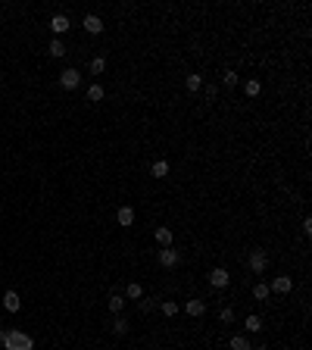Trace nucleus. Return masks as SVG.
<instances>
[{
	"label": "nucleus",
	"instance_id": "2eb2a0df",
	"mask_svg": "<svg viewBox=\"0 0 312 350\" xmlns=\"http://www.w3.org/2000/svg\"><path fill=\"white\" fill-rule=\"evenodd\" d=\"M122 297H128V300H141V297H144V288L137 285V282H128V285H125V294H122Z\"/></svg>",
	"mask_w": 312,
	"mask_h": 350
},
{
	"label": "nucleus",
	"instance_id": "9d476101",
	"mask_svg": "<svg viewBox=\"0 0 312 350\" xmlns=\"http://www.w3.org/2000/svg\"><path fill=\"white\" fill-rule=\"evenodd\" d=\"M172 238H175V235H172L169 225H159L156 228V244H159V247H172Z\"/></svg>",
	"mask_w": 312,
	"mask_h": 350
},
{
	"label": "nucleus",
	"instance_id": "aec40b11",
	"mask_svg": "<svg viewBox=\"0 0 312 350\" xmlns=\"http://www.w3.org/2000/svg\"><path fill=\"white\" fill-rule=\"evenodd\" d=\"M122 310H125V297H122V294H112V297H109V313H115V316H119Z\"/></svg>",
	"mask_w": 312,
	"mask_h": 350
},
{
	"label": "nucleus",
	"instance_id": "6ab92c4d",
	"mask_svg": "<svg viewBox=\"0 0 312 350\" xmlns=\"http://www.w3.org/2000/svg\"><path fill=\"white\" fill-rule=\"evenodd\" d=\"M222 81H225V88H237V85H240V78H237L234 69H225V72H222Z\"/></svg>",
	"mask_w": 312,
	"mask_h": 350
},
{
	"label": "nucleus",
	"instance_id": "f257e3e1",
	"mask_svg": "<svg viewBox=\"0 0 312 350\" xmlns=\"http://www.w3.org/2000/svg\"><path fill=\"white\" fill-rule=\"evenodd\" d=\"M31 347H34L31 335H25V332H16V329H9L6 341H3V350H31Z\"/></svg>",
	"mask_w": 312,
	"mask_h": 350
},
{
	"label": "nucleus",
	"instance_id": "0eeeda50",
	"mask_svg": "<svg viewBox=\"0 0 312 350\" xmlns=\"http://www.w3.org/2000/svg\"><path fill=\"white\" fill-rule=\"evenodd\" d=\"M291 288H294L291 275H278V278H272V285H269V291H275V294H287Z\"/></svg>",
	"mask_w": 312,
	"mask_h": 350
},
{
	"label": "nucleus",
	"instance_id": "f8f14e48",
	"mask_svg": "<svg viewBox=\"0 0 312 350\" xmlns=\"http://www.w3.org/2000/svg\"><path fill=\"white\" fill-rule=\"evenodd\" d=\"M115 219H119V225H134V209L131 206H119V213H115Z\"/></svg>",
	"mask_w": 312,
	"mask_h": 350
},
{
	"label": "nucleus",
	"instance_id": "7c9ffc66",
	"mask_svg": "<svg viewBox=\"0 0 312 350\" xmlns=\"http://www.w3.org/2000/svg\"><path fill=\"white\" fill-rule=\"evenodd\" d=\"M6 335H9V329H0V344L6 341Z\"/></svg>",
	"mask_w": 312,
	"mask_h": 350
},
{
	"label": "nucleus",
	"instance_id": "ddd939ff",
	"mask_svg": "<svg viewBox=\"0 0 312 350\" xmlns=\"http://www.w3.org/2000/svg\"><path fill=\"white\" fill-rule=\"evenodd\" d=\"M228 347H231V350H253V344H250L247 335H234V338L228 341Z\"/></svg>",
	"mask_w": 312,
	"mask_h": 350
},
{
	"label": "nucleus",
	"instance_id": "c756f323",
	"mask_svg": "<svg viewBox=\"0 0 312 350\" xmlns=\"http://www.w3.org/2000/svg\"><path fill=\"white\" fill-rule=\"evenodd\" d=\"M303 231H306V235H312V219H309V216L303 219Z\"/></svg>",
	"mask_w": 312,
	"mask_h": 350
},
{
	"label": "nucleus",
	"instance_id": "dca6fc26",
	"mask_svg": "<svg viewBox=\"0 0 312 350\" xmlns=\"http://www.w3.org/2000/svg\"><path fill=\"white\" fill-rule=\"evenodd\" d=\"M47 53H50V56H56V60H60V56H66V44H63V38H53V41H50V47H47Z\"/></svg>",
	"mask_w": 312,
	"mask_h": 350
},
{
	"label": "nucleus",
	"instance_id": "c85d7f7f",
	"mask_svg": "<svg viewBox=\"0 0 312 350\" xmlns=\"http://www.w3.org/2000/svg\"><path fill=\"white\" fill-rule=\"evenodd\" d=\"M215 94H218V88H215V85H206V97H209V100H212Z\"/></svg>",
	"mask_w": 312,
	"mask_h": 350
},
{
	"label": "nucleus",
	"instance_id": "a878e982",
	"mask_svg": "<svg viewBox=\"0 0 312 350\" xmlns=\"http://www.w3.org/2000/svg\"><path fill=\"white\" fill-rule=\"evenodd\" d=\"M253 297H256V300H269V285L259 282L256 288H253Z\"/></svg>",
	"mask_w": 312,
	"mask_h": 350
},
{
	"label": "nucleus",
	"instance_id": "1a4fd4ad",
	"mask_svg": "<svg viewBox=\"0 0 312 350\" xmlns=\"http://www.w3.org/2000/svg\"><path fill=\"white\" fill-rule=\"evenodd\" d=\"M19 307H22L19 294H16V291H6V294H3V310L6 313H19Z\"/></svg>",
	"mask_w": 312,
	"mask_h": 350
},
{
	"label": "nucleus",
	"instance_id": "393cba45",
	"mask_svg": "<svg viewBox=\"0 0 312 350\" xmlns=\"http://www.w3.org/2000/svg\"><path fill=\"white\" fill-rule=\"evenodd\" d=\"M103 69H106V60H103V56H94V60H91V75H100Z\"/></svg>",
	"mask_w": 312,
	"mask_h": 350
},
{
	"label": "nucleus",
	"instance_id": "a211bd4d",
	"mask_svg": "<svg viewBox=\"0 0 312 350\" xmlns=\"http://www.w3.org/2000/svg\"><path fill=\"white\" fill-rule=\"evenodd\" d=\"M244 91H247V97H259V91H262V85L256 78H247L244 81Z\"/></svg>",
	"mask_w": 312,
	"mask_h": 350
},
{
	"label": "nucleus",
	"instance_id": "7ed1b4c3",
	"mask_svg": "<svg viewBox=\"0 0 312 350\" xmlns=\"http://www.w3.org/2000/svg\"><path fill=\"white\" fill-rule=\"evenodd\" d=\"M181 263V253L175 247H163L159 250V266H166V269H175V266Z\"/></svg>",
	"mask_w": 312,
	"mask_h": 350
},
{
	"label": "nucleus",
	"instance_id": "f3484780",
	"mask_svg": "<svg viewBox=\"0 0 312 350\" xmlns=\"http://www.w3.org/2000/svg\"><path fill=\"white\" fill-rule=\"evenodd\" d=\"M184 88H188L191 94H197V91L203 88V78L200 75H188V78H184Z\"/></svg>",
	"mask_w": 312,
	"mask_h": 350
},
{
	"label": "nucleus",
	"instance_id": "4468645a",
	"mask_svg": "<svg viewBox=\"0 0 312 350\" xmlns=\"http://www.w3.org/2000/svg\"><path fill=\"white\" fill-rule=\"evenodd\" d=\"M150 175H153V178H166L169 175V160H156L153 166H150Z\"/></svg>",
	"mask_w": 312,
	"mask_h": 350
},
{
	"label": "nucleus",
	"instance_id": "2f4dec72",
	"mask_svg": "<svg viewBox=\"0 0 312 350\" xmlns=\"http://www.w3.org/2000/svg\"><path fill=\"white\" fill-rule=\"evenodd\" d=\"M253 350H269V347H253Z\"/></svg>",
	"mask_w": 312,
	"mask_h": 350
},
{
	"label": "nucleus",
	"instance_id": "bb28decb",
	"mask_svg": "<svg viewBox=\"0 0 312 350\" xmlns=\"http://www.w3.org/2000/svg\"><path fill=\"white\" fill-rule=\"evenodd\" d=\"M153 310H159V300L144 297V300H141V313H153Z\"/></svg>",
	"mask_w": 312,
	"mask_h": 350
},
{
	"label": "nucleus",
	"instance_id": "423d86ee",
	"mask_svg": "<svg viewBox=\"0 0 312 350\" xmlns=\"http://www.w3.org/2000/svg\"><path fill=\"white\" fill-rule=\"evenodd\" d=\"M50 31L56 34V38H63V34L69 31V16H63V13H56V16L50 19Z\"/></svg>",
	"mask_w": 312,
	"mask_h": 350
},
{
	"label": "nucleus",
	"instance_id": "20e7f679",
	"mask_svg": "<svg viewBox=\"0 0 312 350\" xmlns=\"http://www.w3.org/2000/svg\"><path fill=\"white\" fill-rule=\"evenodd\" d=\"M209 285H212L215 291L228 288V285H231V275H228V269H222V266H218V269H212V272H209Z\"/></svg>",
	"mask_w": 312,
	"mask_h": 350
},
{
	"label": "nucleus",
	"instance_id": "b1692460",
	"mask_svg": "<svg viewBox=\"0 0 312 350\" xmlns=\"http://www.w3.org/2000/svg\"><path fill=\"white\" fill-rule=\"evenodd\" d=\"M159 310H163V313H166V316H175V313H178L181 307H178V303H175V300H163V303H159Z\"/></svg>",
	"mask_w": 312,
	"mask_h": 350
},
{
	"label": "nucleus",
	"instance_id": "39448f33",
	"mask_svg": "<svg viewBox=\"0 0 312 350\" xmlns=\"http://www.w3.org/2000/svg\"><path fill=\"white\" fill-rule=\"evenodd\" d=\"M60 85H63L66 91H75L78 85H82V75H78V69H66V72L60 75Z\"/></svg>",
	"mask_w": 312,
	"mask_h": 350
},
{
	"label": "nucleus",
	"instance_id": "cd10ccee",
	"mask_svg": "<svg viewBox=\"0 0 312 350\" xmlns=\"http://www.w3.org/2000/svg\"><path fill=\"white\" fill-rule=\"evenodd\" d=\"M218 319H222L225 325H228V322H234V310H231V307H225L222 313H218Z\"/></svg>",
	"mask_w": 312,
	"mask_h": 350
},
{
	"label": "nucleus",
	"instance_id": "4be33fe9",
	"mask_svg": "<svg viewBox=\"0 0 312 350\" xmlns=\"http://www.w3.org/2000/svg\"><path fill=\"white\" fill-rule=\"evenodd\" d=\"M125 332H128V319L119 313V316H115V322H112V335H125Z\"/></svg>",
	"mask_w": 312,
	"mask_h": 350
},
{
	"label": "nucleus",
	"instance_id": "6e6552de",
	"mask_svg": "<svg viewBox=\"0 0 312 350\" xmlns=\"http://www.w3.org/2000/svg\"><path fill=\"white\" fill-rule=\"evenodd\" d=\"M82 25H85V31H88V34H100V31H103V19H100V16H94V13H88Z\"/></svg>",
	"mask_w": 312,
	"mask_h": 350
},
{
	"label": "nucleus",
	"instance_id": "412c9836",
	"mask_svg": "<svg viewBox=\"0 0 312 350\" xmlns=\"http://www.w3.org/2000/svg\"><path fill=\"white\" fill-rule=\"evenodd\" d=\"M244 329H247V332H253V335L262 332V319H259V316H247V319H244Z\"/></svg>",
	"mask_w": 312,
	"mask_h": 350
},
{
	"label": "nucleus",
	"instance_id": "9b49d317",
	"mask_svg": "<svg viewBox=\"0 0 312 350\" xmlns=\"http://www.w3.org/2000/svg\"><path fill=\"white\" fill-rule=\"evenodd\" d=\"M184 313H188V316H203V313H206V303L194 297V300L184 303Z\"/></svg>",
	"mask_w": 312,
	"mask_h": 350
},
{
	"label": "nucleus",
	"instance_id": "5701e85b",
	"mask_svg": "<svg viewBox=\"0 0 312 350\" xmlns=\"http://www.w3.org/2000/svg\"><path fill=\"white\" fill-rule=\"evenodd\" d=\"M103 94H106V91H103V85H97V81L88 88V100H94V103H97V100H103Z\"/></svg>",
	"mask_w": 312,
	"mask_h": 350
},
{
	"label": "nucleus",
	"instance_id": "f03ea898",
	"mask_svg": "<svg viewBox=\"0 0 312 350\" xmlns=\"http://www.w3.org/2000/svg\"><path fill=\"white\" fill-rule=\"evenodd\" d=\"M247 263H250V272L253 275H262L265 269H269V253L256 247V250H250V260Z\"/></svg>",
	"mask_w": 312,
	"mask_h": 350
}]
</instances>
